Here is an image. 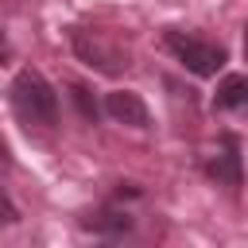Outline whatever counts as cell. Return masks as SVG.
Wrapping results in <instances>:
<instances>
[{
	"mask_svg": "<svg viewBox=\"0 0 248 248\" xmlns=\"http://www.w3.org/2000/svg\"><path fill=\"white\" fill-rule=\"evenodd\" d=\"M8 167H12V155H8V143L0 140V170H8Z\"/></svg>",
	"mask_w": 248,
	"mask_h": 248,
	"instance_id": "10",
	"label": "cell"
},
{
	"mask_svg": "<svg viewBox=\"0 0 248 248\" xmlns=\"http://www.w3.org/2000/svg\"><path fill=\"white\" fill-rule=\"evenodd\" d=\"M0 221H8V225H12V221H19V213H16V205H12V202H8L4 194H0Z\"/></svg>",
	"mask_w": 248,
	"mask_h": 248,
	"instance_id": "9",
	"label": "cell"
},
{
	"mask_svg": "<svg viewBox=\"0 0 248 248\" xmlns=\"http://www.w3.org/2000/svg\"><path fill=\"white\" fill-rule=\"evenodd\" d=\"M163 46H167V54H170L178 66H186L194 78H213V74L225 66V46H221V43H205V39L186 35V31H178V27H170V31L163 35Z\"/></svg>",
	"mask_w": 248,
	"mask_h": 248,
	"instance_id": "2",
	"label": "cell"
},
{
	"mask_svg": "<svg viewBox=\"0 0 248 248\" xmlns=\"http://www.w3.org/2000/svg\"><path fill=\"white\" fill-rule=\"evenodd\" d=\"M8 54H12V43H8V35H4V31H0V62H4V58H8Z\"/></svg>",
	"mask_w": 248,
	"mask_h": 248,
	"instance_id": "11",
	"label": "cell"
},
{
	"mask_svg": "<svg viewBox=\"0 0 248 248\" xmlns=\"http://www.w3.org/2000/svg\"><path fill=\"white\" fill-rule=\"evenodd\" d=\"M105 116H112L116 124H128V128H147L151 124V112H147L143 97L132 93V89L105 93Z\"/></svg>",
	"mask_w": 248,
	"mask_h": 248,
	"instance_id": "4",
	"label": "cell"
},
{
	"mask_svg": "<svg viewBox=\"0 0 248 248\" xmlns=\"http://www.w3.org/2000/svg\"><path fill=\"white\" fill-rule=\"evenodd\" d=\"M70 43H74V54H78L85 66H97L101 74H116V70H120V58H116L112 50H105L97 39L89 43L85 31H70Z\"/></svg>",
	"mask_w": 248,
	"mask_h": 248,
	"instance_id": "5",
	"label": "cell"
},
{
	"mask_svg": "<svg viewBox=\"0 0 248 248\" xmlns=\"http://www.w3.org/2000/svg\"><path fill=\"white\" fill-rule=\"evenodd\" d=\"M85 229H93V232H101V236H124L128 229H132V217H128V209H97V213H89L85 221H81Z\"/></svg>",
	"mask_w": 248,
	"mask_h": 248,
	"instance_id": "7",
	"label": "cell"
},
{
	"mask_svg": "<svg viewBox=\"0 0 248 248\" xmlns=\"http://www.w3.org/2000/svg\"><path fill=\"white\" fill-rule=\"evenodd\" d=\"M205 174L217 186H240L244 182V159H240V140L232 132H221V151L205 163Z\"/></svg>",
	"mask_w": 248,
	"mask_h": 248,
	"instance_id": "3",
	"label": "cell"
},
{
	"mask_svg": "<svg viewBox=\"0 0 248 248\" xmlns=\"http://www.w3.org/2000/svg\"><path fill=\"white\" fill-rule=\"evenodd\" d=\"M8 101H12V112H16L27 128H50V124L58 120V93H54V85H50L39 70H31V66H23V70L12 78Z\"/></svg>",
	"mask_w": 248,
	"mask_h": 248,
	"instance_id": "1",
	"label": "cell"
},
{
	"mask_svg": "<svg viewBox=\"0 0 248 248\" xmlns=\"http://www.w3.org/2000/svg\"><path fill=\"white\" fill-rule=\"evenodd\" d=\"M213 108L221 112H248V74H225L217 93H213Z\"/></svg>",
	"mask_w": 248,
	"mask_h": 248,
	"instance_id": "6",
	"label": "cell"
},
{
	"mask_svg": "<svg viewBox=\"0 0 248 248\" xmlns=\"http://www.w3.org/2000/svg\"><path fill=\"white\" fill-rule=\"evenodd\" d=\"M70 97H74V105H78V112H81V120L85 124H97V116L105 112V105L85 89V85H70Z\"/></svg>",
	"mask_w": 248,
	"mask_h": 248,
	"instance_id": "8",
	"label": "cell"
},
{
	"mask_svg": "<svg viewBox=\"0 0 248 248\" xmlns=\"http://www.w3.org/2000/svg\"><path fill=\"white\" fill-rule=\"evenodd\" d=\"M244 62H248V23H244Z\"/></svg>",
	"mask_w": 248,
	"mask_h": 248,
	"instance_id": "12",
	"label": "cell"
}]
</instances>
